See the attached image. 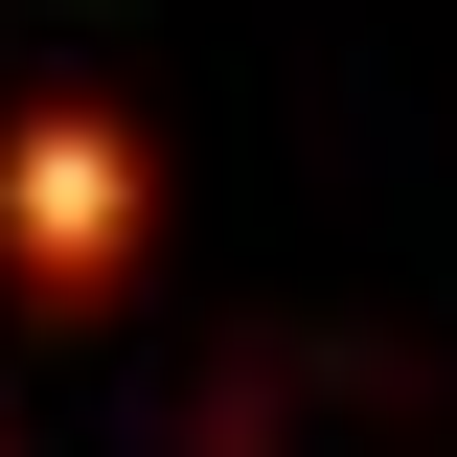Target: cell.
<instances>
[{
	"instance_id": "6da1fadb",
	"label": "cell",
	"mask_w": 457,
	"mask_h": 457,
	"mask_svg": "<svg viewBox=\"0 0 457 457\" xmlns=\"http://www.w3.org/2000/svg\"><path fill=\"white\" fill-rule=\"evenodd\" d=\"M23 252H46V275H92V228H114V114H23Z\"/></svg>"
}]
</instances>
